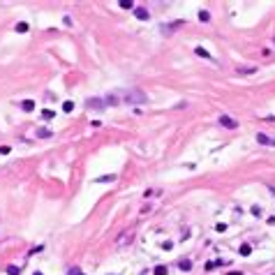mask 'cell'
<instances>
[{"label":"cell","mask_w":275,"mask_h":275,"mask_svg":"<svg viewBox=\"0 0 275 275\" xmlns=\"http://www.w3.org/2000/svg\"><path fill=\"white\" fill-rule=\"evenodd\" d=\"M109 180H116L113 173H111V176H99V178H95V183H109Z\"/></svg>","instance_id":"12"},{"label":"cell","mask_w":275,"mask_h":275,"mask_svg":"<svg viewBox=\"0 0 275 275\" xmlns=\"http://www.w3.org/2000/svg\"><path fill=\"white\" fill-rule=\"evenodd\" d=\"M32 275H42V273H39V270H37V273H32Z\"/></svg>","instance_id":"21"},{"label":"cell","mask_w":275,"mask_h":275,"mask_svg":"<svg viewBox=\"0 0 275 275\" xmlns=\"http://www.w3.org/2000/svg\"><path fill=\"white\" fill-rule=\"evenodd\" d=\"M67 275H83V273H81L79 268H69V270H67Z\"/></svg>","instance_id":"20"},{"label":"cell","mask_w":275,"mask_h":275,"mask_svg":"<svg viewBox=\"0 0 275 275\" xmlns=\"http://www.w3.org/2000/svg\"><path fill=\"white\" fill-rule=\"evenodd\" d=\"M37 136H39V139H49L51 132H49V130H37Z\"/></svg>","instance_id":"15"},{"label":"cell","mask_w":275,"mask_h":275,"mask_svg":"<svg viewBox=\"0 0 275 275\" xmlns=\"http://www.w3.org/2000/svg\"><path fill=\"white\" fill-rule=\"evenodd\" d=\"M153 275H169V268H166V266H155Z\"/></svg>","instance_id":"8"},{"label":"cell","mask_w":275,"mask_h":275,"mask_svg":"<svg viewBox=\"0 0 275 275\" xmlns=\"http://www.w3.org/2000/svg\"><path fill=\"white\" fill-rule=\"evenodd\" d=\"M134 16L139 21H148L151 19V14H148V9H146V7H134Z\"/></svg>","instance_id":"2"},{"label":"cell","mask_w":275,"mask_h":275,"mask_svg":"<svg viewBox=\"0 0 275 275\" xmlns=\"http://www.w3.org/2000/svg\"><path fill=\"white\" fill-rule=\"evenodd\" d=\"M72 109H74V104H72V102H65V104H62V111H65V113H69Z\"/></svg>","instance_id":"17"},{"label":"cell","mask_w":275,"mask_h":275,"mask_svg":"<svg viewBox=\"0 0 275 275\" xmlns=\"http://www.w3.org/2000/svg\"><path fill=\"white\" fill-rule=\"evenodd\" d=\"M53 116H56V113H53L51 109H44V111H42V118H44V120H51Z\"/></svg>","instance_id":"13"},{"label":"cell","mask_w":275,"mask_h":275,"mask_svg":"<svg viewBox=\"0 0 275 275\" xmlns=\"http://www.w3.org/2000/svg\"><path fill=\"white\" fill-rule=\"evenodd\" d=\"M199 21H201V23H206V21H210V14H208L206 9H201V12H199Z\"/></svg>","instance_id":"11"},{"label":"cell","mask_w":275,"mask_h":275,"mask_svg":"<svg viewBox=\"0 0 275 275\" xmlns=\"http://www.w3.org/2000/svg\"><path fill=\"white\" fill-rule=\"evenodd\" d=\"M240 255H243V257H250V255H252V247H250V245H243V247H240Z\"/></svg>","instance_id":"14"},{"label":"cell","mask_w":275,"mask_h":275,"mask_svg":"<svg viewBox=\"0 0 275 275\" xmlns=\"http://www.w3.org/2000/svg\"><path fill=\"white\" fill-rule=\"evenodd\" d=\"M9 153H12L9 146H0V155H9Z\"/></svg>","instance_id":"19"},{"label":"cell","mask_w":275,"mask_h":275,"mask_svg":"<svg viewBox=\"0 0 275 275\" xmlns=\"http://www.w3.org/2000/svg\"><path fill=\"white\" fill-rule=\"evenodd\" d=\"M16 32H28V23H16Z\"/></svg>","instance_id":"16"},{"label":"cell","mask_w":275,"mask_h":275,"mask_svg":"<svg viewBox=\"0 0 275 275\" xmlns=\"http://www.w3.org/2000/svg\"><path fill=\"white\" fill-rule=\"evenodd\" d=\"M125 99H127V102H132V104H141V102H148V95H146L143 90H130Z\"/></svg>","instance_id":"1"},{"label":"cell","mask_w":275,"mask_h":275,"mask_svg":"<svg viewBox=\"0 0 275 275\" xmlns=\"http://www.w3.org/2000/svg\"><path fill=\"white\" fill-rule=\"evenodd\" d=\"M194 53H197V56H201V58H206V60H213V56H210V53H208L206 49H201V46H197V49H194Z\"/></svg>","instance_id":"5"},{"label":"cell","mask_w":275,"mask_h":275,"mask_svg":"<svg viewBox=\"0 0 275 275\" xmlns=\"http://www.w3.org/2000/svg\"><path fill=\"white\" fill-rule=\"evenodd\" d=\"M178 268H180V270H190V268H192V261H190V259H180V261H178Z\"/></svg>","instance_id":"7"},{"label":"cell","mask_w":275,"mask_h":275,"mask_svg":"<svg viewBox=\"0 0 275 275\" xmlns=\"http://www.w3.org/2000/svg\"><path fill=\"white\" fill-rule=\"evenodd\" d=\"M88 106H95V109H102V106H104V102H102V99H88Z\"/></svg>","instance_id":"10"},{"label":"cell","mask_w":275,"mask_h":275,"mask_svg":"<svg viewBox=\"0 0 275 275\" xmlns=\"http://www.w3.org/2000/svg\"><path fill=\"white\" fill-rule=\"evenodd\" d=\"M257 141L264 143V146H275V139H270L268 134H257Z\"/></svg>","instance_id":"4"},{"label":"cell","mask_w":275,"mask_h":275,"mask_svg":"<svg viewBox=\"0 0 275 275\" xmlns=\"http://www.w3.org/2000/svg\"><path fill=\"white\" fill-rule=\"evenodd\" d=\"M21 109H23V111H32V109H35V102H32V99H23V102H21Z\"/></svg>","instance_id":"6"},{"label":"cell","mask_w":275,"mask_h":275,"mask_svg":"<svg viewBox=\"0 0 275 275\" xmlns=\"http://www.w3.org/2000/svg\"><path fill=\"white\" fill-rule=\"evenodd\" d=\"M19 266H9V268H7V273H9V275H19Z\"/></svg>","instance_id":"18"},{"label":"cell","mask_w":275,"mask_h":275,"mask_svg":"<svg viewBox=\"0 0 275 275\" xmlns=\"http://www.w3.org/2000/svg\"><path fill=\"white\" fill-rule=\"evenodd\" d=\"M118 5L123 7V9H134V2H132V0H120Z\"/></svg>","instance_id":"9"},{"label":"cell","mask_w":275,"mask_h":275,"mask_svg":"<svg viewBox=\"0 0 275 275\" xmlns=\"http://www.w3.org/2000/svg\"><path fill=\"white\" fill-rule=\"evenodd\" d=\"M220 125H224V127H231V130H234V127H238V123H236L231 116H220Z\"/></svg>","instance_id":"3"}]
</instances>
